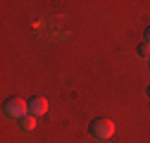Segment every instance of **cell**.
<instances>
[{"label":"cell","mask_w":150,"mask_h":143,"mask_svg":"<svg viewBox=\"0 0 150 143\" xmlns=\"http://www.w3.org/2000/svg\"><path fill=\"white\" fill-rule=\"evenodd\" d=\"M26 112H29V103H24L19 98H10L3 105V115L10 117V119H24Z\"/></svg>","instance_id":"6da1fadb"},{"label":"cell","mask_w":150,"mask_h":143,"mask_svg":"<svg viewBox=\"0 0 150 143\" xmlns=\"http://www.w3.org/2000/svg\"><path fill=\"white\" fill-rule=\"evenodd\" d=\"M112 134H115V124H112V119L100 117V119H96L91 124V136L98 138V141H107V138H112Z\"/></svg>","instance_id":"7a4b0ae2"},{"label":"cell","mask_w":150,"mask_h":143,"mask_svg":"<svg viewBox=\"0 0 150 143\" xmlns=\"http://www.w3.org/2000/svg\"><path fill=\"white\" fill-rule=\"evenodd\" d=\"M45 112H48V100L43 96H36V98L29 100V115L38 117V115H45Z\"/></svg>","instance_id":"3957f363"},{"label":"cell","mask_w":150,"mask_h":143,"mask_svg":"<svg viewBox=\"0 0 150 143\" xmlns=\"http://www.w3.org/2000/svg\"><path fill=\"white\" fill-rule=\"evenodd\" d=\"M36 124H38V122H36L33 115H26L24 119H19V127H22L24 131H33V129H36Z\"/></svg>","instance_id":"277c9868"},{"label":"cell","mask_w":150,"mask_h":143,"mask_svg":"<svg viewBox=\"0 0 150 143\" xmlns=\"http://www.w3.org/2000/svg\"><path fill=\"white\" fill-rule=\"evenodd\" d=\"M138 55L150 60V43H141V45H138Z\"/></svg>","instance_id":"5b68a950"},{"label":"cell","mask_w":150,"mask_h":143,"mask_svg":"<svg viewBox=\"0 0 150 143\" xmlns=\"http://www.w3.org/2000/svg\"><path fill=\"white\" fill-rule=\"evenodd\" d=\"M145 43H150V29L145 31Z\"/></svg>","instance_id":"8992f818"},{"label":"cell","mask_w":150,"mask_h":143,"mask_svg":"<svg viewBox=\"0 0 150 143\" xmlns=\"http://www.w3.org/2000/svg\"><path fill=\"white\" fill-rule=\"evenodd\" d=\"M148 96H150V88H148Z\"/></svg>","instance_id":"52a82bcc"}]
</instances>
